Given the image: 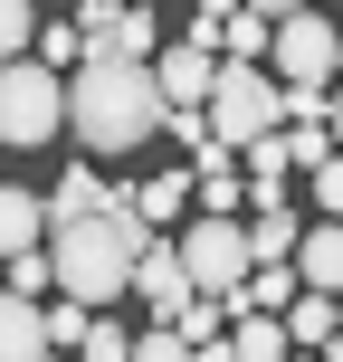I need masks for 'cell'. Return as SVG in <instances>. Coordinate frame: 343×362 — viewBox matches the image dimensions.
I'll use <instances>...</instances> for the list:
<instances>
[{
  "mask_svg": "<svg viewBox=\"0 0 343 362\" xmlns=\"http://www.w3.org/2000/svg\"><path fill=\"white\" fill-rule=\"evenodd\" d=\"M172 115L153 57H124V48H95L86 67H67V124L86 153H134L153 144V124Z\"/></svg>",
  "mask_w": 343,
  "mask_h": 362,
  "instance_id": "obj_1",
  "label": "cell"
},
{
  "mask_svg": "<svg viewBox=\"0 0 343 362\" xmlns=\"http://www.w3.org/2000/svg\"><path fill=\"white\" fill-rule=\"evenodd\" d=\"M144 238H153V219L134 210V191H115L105 210H86V219H57V229H48V248H57V286L86 296V305H115V296L134 286Z\"/></svg>",
  "mask_w": 343,
  "mask_h": 362,
  "instance_id": "obj_2",
  "label": "cell"
},
{
  "mask_svg": "<svg viewBox=\"0 0 343 362\" xmlns=\"http://www.w3.org/2000/svg\"><path fill=\"white\" fill-rule=\"evenodd\" d=\"M277 124H286V76H277L267 57H219V86H210V134L248 153L257 134H277Z\"/></svg>",
  "mask_w": 343,
  "mask_h": 362,
  "instance_id": "obj_3",
  "label": "cell"
},
{
  "mask_svg": "<svg viewBox=\"0 0 343 362\" xmlns=\"http://www.w3.org/2000/svg\"><path fill=\"white\" fill-rule=\"evenodd\" d=\"M57 134H67V76L29 48V57L0 67V144H10V153H38V144H57Z\"/></svg>",
  "mask_w": 343,
  "mask_h": 362,
  "instance_id": "obj_4",
  "label": "cell"
},
{
  "mask_svg": "<svg viewBox=\"0 0 343 362\" xmlns=\"http://www.w3.org/2000/svg\"><path fill=\"white\" fill-rule=\"evenodd\" d=\"M181 257H191V286H200V296H238V276L257 267L238 210H200L191 229H181Z\"/></svg>",
  "mask_w": 343,
  "mask_h": 362,
  "instance_id": "obj_5",
  "label": "cell"
},
{
  "mask_svg": "<svg viewBox=\"0 0 343 362\" xmlns=\"http://www.w3.org/2000/svg\"><path fill=\"white\" fill-rule=\"evenodd\" d=\"M267 67L286 76V86H334V76H343V29H334V19L306 0V10H286V19H277Z\"/></svg>",
  "mask_w": 343,
  "mask_h": 362,
  "instance_id": "obj_6",
  "label": "cell"
},
{
  "mask_svg": "<svg viewBox=\"0 0 343 362\" xmlns=\"http://www.w3.org/2000/svg\"><path fill=\"white\" fill-rule=\"evenodd\" d=\"M134 296H144V305L153 315H181V305H191V257H181V238L163 229V238H144V257H134Z\"/></svg>",
  "mask_w": 343,
  "mask_h": 362,
  "instance_id": "obj_7",
  "label": "cell"
},
{
  "mask_svg": "<svg viewBox=\"0 0 343 362\" xmlns=\"http://www.w3.org/2000/svg\"><path fill=\"white\" fill-rule=\"evenodd\" d=\"M153 76H163V95H172V105H210V86H219V48L181 29L172 48H153Z\"/></svg>",
  "mask_w": 343,
  "mask_h": 362,
  "instance_id": "obj_8",
  "label": "cell"
},
{
  "mask_svg": "<svg viewBox=\"0 0 343 362\" xmlns=\"http://www.w3.org/2000/svg\"><path fill=\"white\" fill-rule=\"evenodd\" d=\"M38 353H57L38 296H29V286H0V362H38Z\"/></svg>",
  "mask_w": 343,
  "mask_h": 362,
  "instance_id": "obj_9",
  "label": "cell"
},
{
  "mask_svg": "<svg viewBox=\"0 0 343 362\" xmlns=\"http://www.w3.org/2000/svg\"><path fill=\"white\" fill-rule=\"evenodd\" d=\"M191 191H200V210H238V191H248V181H238V144H200L191 153Z\"/></svg>",
  "mask_w": 343,
  "mask_h": 362,
  "instance_id": "obj_10",
  "label": "cell"
},
{
  "mask_svg": "<svg viewBox=\"0 0 343 362\" xmlns=\"http://www.w3.org/2000/svg\"><path fill=\"white\" fill-rule=\"evenodd\" d=\"M286 181H296V134L277 124V134L248 144V210H257V200H286Z\"/></svg>",
  "mask_w": 343,
  "mask_h": 362,
  "instance_id": "obj_11",
  "label": "cell"
},
{
  "mask_svg": "<svg viewBox=\"0 0 343 362\" xmlns=\"http://www.w3.org/2000/svg\"><path fill=\"white\" fill-rule=\"evenodd\" d=\"M296 267H306V286L343 296V219H315V229L296 238Z\"/></svg>",
  "mask_w": 343,
  "mask_h": 362,
  "instance_id": "obj_12",
  "label": "cell"
},
{
  "mask_svg": "<svg viewBox=\"0 0 343 362\" xmlns=\"http://www.w3.org/2000/svg\"><path fill=\"white\" fill-rule=\"evenodd\" d=\"M48 229H57V219H48V200H38V191H10V181H0V257H10V248H38Z\"/></svg>",
  "mask_w": 343,
  "mask_h": 362,
  "instance_id": "obj_13",
  "label": "cell"
},
{
  "mask_svg": "<svg viewBox=\"0 0 343 362\" xmlns=\"http://www.w3.org/2000/svg\"><path fill=\"white\" fill-rule=\"evenodd\" d=\"M296 238H306V219H296L286 200H257L248 210V248L257 257H296Z\"/></svg>",
  "mask_w": 343,
  "mask_h": 362,
  "instance_id": "obj_14",
  "label": "cell"
},
{
  "mask_svg": "<svg viewBox=\"0 0 343 362\" xmlns=\"http://www.w3.org/2000/svg\"><path fill=\"white\" fill-rule=\"evenodd\" d=\"M134 210H144L153 229H172L181 210H200V191H191V172H163V181H134Z\"/></svg>",
  "mask_w": 343,
  "mask_h": 362,
  "instance_id": "obj_15",
  "label": "cell"
},
{
  "mask_svg": "<svg viewBox=\"0 0 343 362\" xmlns=\"http://www.w3.org/2000/svg\"><path fill=\"white\" fill-rule=\"evenodd\" d=\"M343 325L334 315V296L325 286H296V305H286V334H296V353H325V334Z\"/></svg>",
  "mask_w": 343,
  "mask_h": 362,
  "instance_id": "obj_16",
  "label": "cell"
},
{
  "mask_svg": "<svg viewBox=\"0 0 343 362\" xmlns=\"http://www.w3.org/2000/svg\"><path fill=\"white\" fill-rule=\"evenodd\" d=\"M105 200H115V181H95L86 163H76V172H57V191H48V219H86V210H105Z\"/></svg>",
  "mask_w": 343,
  "mask_h": 362,
  "instance_id": "obj_17",
  "label": "cell"
},
{
  "mask_svg": "<svg viewBox=\"0 0 343 362\" xmlns=\"http://www.w3.org/2000/svg\"><path fill=\"white\" fill-rule=\"evenodd\" d=\"M38 57H48V67H86V57H95L86 19H38Z\"/></svg>",
  "mask_w": 343,
  "mask_h": 362,
  "instance_id": "obj_18",
  "label": "cell"
},
{
  "mask_svg": "<svg viewBox=\"0 0 343 362\" xmlns=\"http://www.w3.org/2000/svg\"><path fill=\"white\" fill-rule=\"evenodd\" d=\"M105 48H124V57H153V48H163V29H153V0H124V19L105 29Z\"/></svg>",
  "mask_w": 343,
  "mask_h": 362,
  "instance_id": "obj_19",
  "label": "cell"
},
{
  "mask_svg": "<svg viewBox=\"0 0 343 362\" xmlns=\"http://www.w3.org/2000/svg\"><path fill=\"white\" fill-rule=\"evenodd\" d=\"M29 48H38V10H29V0H0V67L29 57Z\"/></svg>",
  "mask_w": 343,
  "mask_h": 362,
  "instance_id": "obj_20",
  "label": "cell"
},
{
  "mask_svg": "<svg viewBox=\"0 0 343 362\" xmlns=\"http://www.w3.org/2000/svg\"><path fill=\"white\" fill-rule=\"evenodd\" d=\"M181 353H191L181 315H153V334H134V362H181Z\"/></svg>",
  "mask_w": 343,
  "mask_h": 362,
  "instance_id": "obj_21",
  "label": "cell"
},
{
  "mask_svg": "<svg viewBox=\"0 0 343 362\" xmlns=\"http://www.w3.org/2000/svg\"><path fill=\"white\" fill-rule=\"evenodd\" d=\"M86 362H115V353H134V334L124 325H105V305H95V325H86V344H76Z\"/></svg>",
  "mask_w": 343,
  "mask_h": 362,
  "instance_id": "obj_22",
  "label": "cell"
},
{
  "mask_svg": "<svg viewBox=\"0 0 343 362\" xmlns=\"http://www.w3.org/2000/svg\"><path fill=\"white\" fill-rule=\"evenodd\" d=\"M315 210L343 219V153H325V163H315Z\"/></svg>",
  "mask_w": 343,
  "mask_h": 362,
  "instance_id": "obj_23",
  "label": "cell"
},
{
  "mask_svg": "<svg viewBox=\"0 0 343 362\" xmlns=\"http://www.w3.org/2000/svg\"><path fill=\"white\" fill-rule=\"evenodd\" d=\"M229 10H248V0H200V19H229Z\"/></svg>",
  "mask_w": 343,
  "mask_h": 362,
  "instance_id": "obj_24",
  "label": "cell"
},
{
  "mask_svg": "<svg viewBox=\"0 0 343 362\" xmlns=\"http://www.w3.org/2000/svg\"><path fill=\"white\" fill-rule=\"evenodd\" d=\"M248 10H267V19H286V10H306V0H248Z\"/></svg>",
  "mask_w": 343,
  "mask_h": 362,
  "instance_id": "obj_25",
  "label": "cell"
},
{
  "mask_svg": "<svg viewBox=\"0 0 343 362\" xmlns=\"http://www.w3.org/2000/svg\"><path fill=\"white\" fill-rule=\"evenodd\" d=\"M325 115H334V144H343V86H334V105H325Z\"/></svg>",
  "mask_w": 343,
  "mask_h": 362,
  "instance_id": "obj_26",
  "label": "cell"
},
{
  "mask_svg": "<svg viewBox=\"0 0 343 362\" xmlns=\"http://www.w3.org/2000/svg\"><path fill=\"white\" fill-rule=\"evenodd\" d=\"M334 315H343V296H334Z\"/></svg>",
  "mask_w": 343,
  "mask_h": 362,
  "instance_id": "obj_27",
  "label": "cell"
}]
</instances>
